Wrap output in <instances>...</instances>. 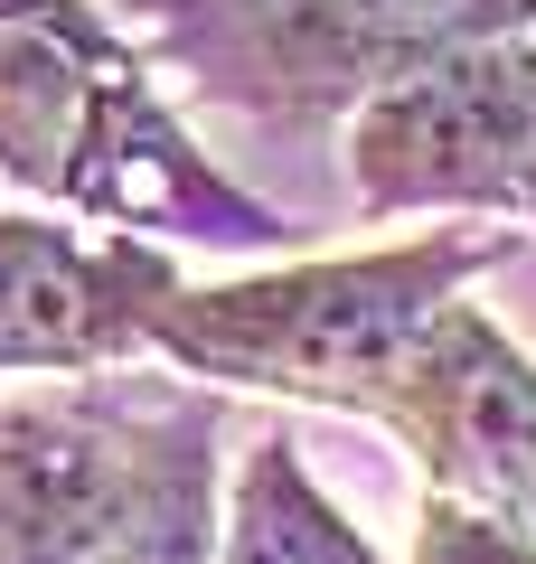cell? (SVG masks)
<instances>
[{
	"mask_svg": "<svg viewBox=\"0 0 536 564\" xmlns=\"http://www.w3.org/2000/svg\"><path fill=\"white\" fill-rule=\"evenodd\" d=\"M189 273L151 236L0 217V377H114L151 358Z\"/></svg>",
	"mask_w": 536,
	"mask_h": 564,
	"instance_id": "5b68a950",
	"label": "cell"
},
{
	"mask_svg": "<svg viewBox=\"0 0 536 564\" xmlns=\"http://www.w3.org/2000/svg\"><path fill=\"white\" fill-rule=\"evenodd\" d=\"M517 217H527V226H536V161H527V198H517Z\"/></svg>",
	"mask_w": 536,
	"mask_h": 564,
	"instance_id": "8fae6325",
	"label": "cell"
},
{
	"mask_svg": "<svg viewBox=\"0 0 536 564\" xmlns=\"http://www.w3.org/2000/svg\"><path fill=\"white\" fill-rule=\"evenodd\" d=\"M508 254H517L508 226H424L405 245H367V254L189 282L151 358L207 395H282L386 423L433 321L471 302V282L499 273Z\"/></svg>",
	"mask_w": 536,
	"mask_h": 564,
	"instance_id": "7a4b0ae2",
	"label": "cell"
},
{
	"mask_svg": "<svg viewBox=\"0 0 536 564\" xmlns=\"http://www.w3.org/2000/svg\"><path fill=\"white\" fill-rule=\"evenodd\" d=\"M0 414H10V404H0Z\"/></svg>",
	"mask_w": 536,
	"mask_h": 564,
	"instance_id": "7c38bea8",
	"label": "cell"
},
{
	"mask_svg": "<svg viewBox=\"0 0 536 564\" xmlns=\"http://www.w3.org/2000/svg\"><path fill=\"white\" fill-rule=\"evenodd\" d=\"M151 57L217 113L349 122L396 76L480 39H536V0H122Z\"/></svg>",
	"mask_w": 536,
	"mask_h": 564,
	"instance_id": "3957f363",
	"label": "cell"
},
{
	"mask_svg": "<svg viewBox=\"0 0 536 564\" xmlns=\"http://www.w3.org/2000/svg\"><path fill=\"white\" fill-rule=\"evenodd\" d=\"M132 433H141V489H132V518H122V536H114L104 564H217L226 395H207V386H141Z\"/></svg>",
	"mask_w": 536,
	"mask_h": 564,
	"instance_id": "ba28073f",
	"label": "cell"
},
{
	"mask_svg": "<svg viewBox=\"0 0 536 564\" xmlns=\"http://www.w3.org/2000/svg\"><path fill=\"white\" fill-rule=\"evenodd\" d=\"M424 470V499H471L508 527H536V358L480 302H452L386 414Z\"/></svg>",
	"mask_w": 536,
	"mask_h": 564,
	"instance_id": "8992f818",
	"label": "cell"
},
{
	"mask_svg": "<svg viewBox=\"0 0 536 564\" xmlns=\"http://www.w3.org/2000/svg\"><path fill=\"white\" fill-rule=\"evenodd\" d=\"M405 564H536V527H508L471 499H424Z\"/></svg>",
	"mask_w": 536,
	"mask_h": 564,
	"instance_id": "30bf717a",
	"label": "cell"
},
{
	"mask_svg": "<svg viewBox=\"0 0 536 564\" xmlns=\"http://www.w3.org/2000/svg\"><path fill=\"white\" fill-rule=\"evenodd\" d=\"M0 180L104 236L282 254L292 217L207 161L104 0H0Z\"/></svg>",
	"mask_w": 536,
	"mask_h": 564,
	"instance_id": "6da1fadb",
	"label": "cell"
},
{
	"mask_svg": "<svg viewBox=\"0 0 536 564\" xmlns=\"http://www.w3.org/2000/svg\"><path fill=\"white\" fill-rule=\"evenodd\" d=\"M357 217H517L536 161V39H480L349 113Z\"/></svg>",
	"mask_w": 536,
	"mask_h": 564,
	"instance_id": "277c9868",
	"label": "cell"
},
{
	"mask_svg": "<svg viewBox=\"0 0 536 564\" xmlns=\"http://www.w3.org/2000/svg\"><path fill=\"white\" fill-rule=\"evenodd\" d=\"M217 564H386L367 545V527L311 480L301 443L282 423H264L226 470V527H217Z\"/></svg>",
	"mask_w": 536,
	"mask_h": 564,
	"instance_id": "9c48e42d",
	"label": "cell"
},
{
	"mask_svg": "<svg viewBox=\"0 0 536 564\" xmlns=\"http://www.w3.org/2000/svg\"><path fill=\"white\" fill-rule=\"evenodd\" d=\"M141 489L132 386L95 377L0 414V564H104Z\"/></svg>",
	"mask_w": 536,
	"mask_h": 564,
	"instance_id": "52a82bcc",
	"label": "cell"
}]
</instances>
